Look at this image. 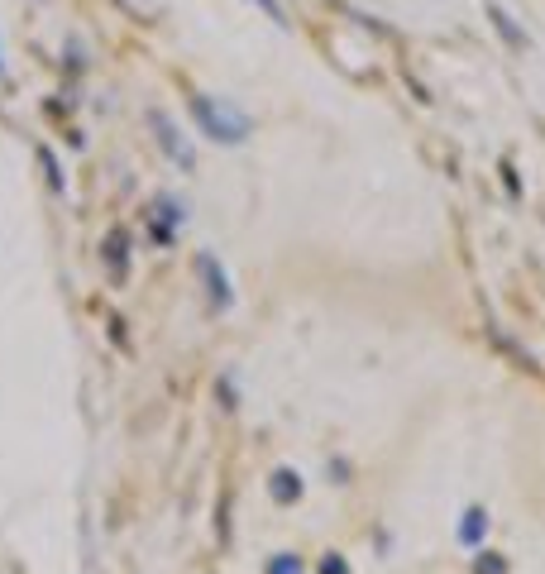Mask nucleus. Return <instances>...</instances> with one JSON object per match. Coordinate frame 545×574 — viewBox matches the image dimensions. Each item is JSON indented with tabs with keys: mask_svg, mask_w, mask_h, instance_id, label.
<instances>
[{
	"mask_svg": "<svg viewBox=\"0 0 545 574\" xmlns=\"http://www.w3.org/2000/svg\"><path fill=\"white\" fill-rule=\"evenodd\" d=\"M187 115H192L197 134H206L220 149H240L244 139L254 134V120H249L240 106H230V101H220V96H206V91H192V96H187Z\"/></svg>",
	"mask_w": 545,
	"mask_h": 574,
	"instance_id": "1",
	"label": "nucleus"
},
{
	"mask_svg": "<svg viewBox=\"0 0 545 574\" xmlns=\"http://www.w3.org/2000/svg\"><path fill=\"white\" fill-rule=\"evenodd\" d=\"M144 125H149L153 144H158V154L168 158L177 173H197V144L187 139V130L177 125L173 115L163 111V106H149V111H144Z\"/></svg>",
	"mask_w": 545,
	"mask_h": 574,
	"instance_id": "2",
	"label": "nucleus"
},
{
	"mask_svg": "<svg viewBox=\"0 0 545 574\" xmlns=\"http://www.w3.org/2000/svg\"><path fill=\"white\" fill-rule=\"evenodd\" d=\"M187 201L177 197V192H158V197H149V206H144V225H149V240L158 244V249H173L177 235H182V225H187Z\"/></svg>",
	"mask_w": 545,
	"mask_h": 574,
	"instance_id": "3",
	"label": "nucleus"
},
{
	"mask_svg": "<svg viewBox=\"0 0 545 574\" xmlns=\"http://www.w3.org/2000/svg\"><path fill=\"white\" fill-rule=\"evenodd\" d=\"M192 268H197L201 278V292H206V307L211 311H235V278H230V268L220 264L216 249H197V259H192Z\"/></svg>",
	"mask_w": 545,
	"mask_h": 574,
	"instance_id": "4",
	"label": "nucleus"
},
{
	"mask_svg": "<svg viewBox=\"0 0 545 574\" xmlns=\"http://www.w3.org/2000/svg\"><path fill=\"white\" fill-rule=\"evenodd\" d=\"M96 259H101V268H106V278L115 287L130 283V268H134V235H130V225H110L106 235H101V244H96Z\"/></svg>",
	"mask_w": 545,
	"mask_h": 574,
	"instance_id": "5",
	"label": "nucleus"
},
{
	"mask_svg": "<svg viewBox=\"0 0 545 574\" xmlns=\"http://www.w3.org/2000/svg\"><path fill=\"white\" fill-rule=\"evenodd\" d=\"M483 15H488V24H493V34H498L502 44L512 48V53H526L531 48V34H526L522 24H517V15L507 10V5H498V0H488L483 5Z\"/></svg>",
	"mask_w": 545,
	"mask_h": 574,
	"instance_id": "6",
	"label": "nucleus"
},
{
	"mask_svg": "<svg viewBox=\"0 0 545 574\" xmlns=\"http://www.w3.org/2000/svg\"><path fill=\"white\" fill-rule=\"evenodd\" d=\"M306 493V479L292 469V464H278L273 474H268V498L278 503V508H297Z\"/></svg>",
	"mask_w": 545,
	"mask_h": 574,
	"instance_id": "7",
	"label": "nucleus"
},
{
	"mask_svg": "<svg viewBox=\"0 0 545 574\" xmlns=\"http://www.w3.org/2000/svg\"><path fill=\"white\" fill-rule=\"evenodd\" d=\"M34 158H39V173H44V187L53 192V197H67V173H63V158L53 154L48 144H39L34 149Z\"/></svg>",
	"mask_w": 545,
	"mask_h": 574,
	"instance_id": "8",
	"label": "nucleus"
},
{
	"mask_svg": "<svg viewBox=\"0 0 545 574\" xmlns=\"http://www.w3.org/2000/svg\"><path fill=\"white\" fill-rule=\"evenodd\" d=\"M488 508H464V517H459V546H483V536H488Z\"/></svg>",
	"mask_w": 545,
	"mask_h": 574,
	"instance_id": "9",
	"label": "nucleus"
},
{
	"mask_svg": "<svg viewBox=\"0 0 545 574\" xmlns=\"http://www.w3.org/2000/svg\"><path fill=\"white\" fill-rule=\"evenodd\" d=\"M263 574H306V560L297 551H273L263 560Z\"/></svg>",
	"mask_w": 545,
	"mask_h": 574,
	"instance_id": "10",
	"label": "nucleus"
},
{
	"mask_svg": "<svg viewBox=\"0 0 545 574\" xmlns=\"http://www.w3.org/2000/svg\"><path fill=\"white\" fill-rule=\"evenodd\" d=\"M512 565H507V555L502 551H479L474 555V574H507Z\"/></svg>",
	"mask_w": 545,
	"mask_h": 574,
	"instance_id": "11",
	"label": "nucleus"
},
{
	"mask_svg": "<svg viewBox=\"0 0 545 574\" xmlns=\"http://www.w3.org/2000/svg\"><path fill=\"white\" fill-rule=\"evenodd\" d=\"M216 398H220V407H225V412H235V407H240V393H235V374H220V378H216Z\"/></svg>",
	"mask_w": 545,
	"mask_h": 574,
	"instance_id": "12",
	"label": "nucleus"
},
{
	"mask_svg": "<svg viewBox=\"0 0 545 574\" xmlns=\"http://www.w3.org/2000/svg\"><path fill=\"white\" fill-rule=\"evenodd\" d=\"M345 15H349V20H359L364 29H373L378 39H397V29H388L383 20H373V15H364V10H354V5H345Z\"/></svg>",
	"mask_w": 545,
	"mask_h": 574,
	"instance_id": "13",
	"label": "nucleus"
},
{
	"mask_svg": "<svg viewBox=\"0 0 545 574\" xmlns=\"http://www.w3.org/2000/svg\"><path fill=\"white\" fill-rule=\"evenodd\" d=\"M216 536H220V546H230V493H220V503H216Z\"/></svg>",
	"mask_w": 545,
	"mask_h": 574,
	"instance_id": "14",
	"label": "nucleus"
},
{
	"mask_svg": "<svg viewBox=\"0 0 545 574\" xmlns=\"http://www.w3.org/2000/svg\"><path fill=\"white\" fill-rule=\"evenodd\" d=\"M498 173H502V187H507V197H512V201L522 197V177H517V168H512V158H502Z\"/></svg>",
	"mask_w": 545,
	"mask_h": 574,
	"instance_id": "15",
	"label": "nucleus"
},
{
	"mask_svg": "<svg viewBox=\"0 0 545 574\" xmlns=\"http://www.w3.org/2000/svg\"><path fill=\"white\" fill-rule=\"evenodd\" d=\"M316 574H354V570H349V560L340 551H326L321 555V565H316Z\"/></svg>",
	"mask_w": 545,
	"mask_h": 574,
	"instance_id": "16",
	"label": "nucleus"
},
{
	"mask_svg": "<svg viewBox=\"0 0 545 574\" xmlns=\"http://www.w3.org/2000/svg\"><path fill=\"white\" fill-rule=\"evenodd\" d=\"M254 5H259L263 15L278 24V29H287V24H292V20H287V5H283V0H254Z\"/></svg>",
	"mask_w": 545,
	"mask_h": 574,
	"instance_id": "17",
	"label": "nucleus"
},
{
	"mask_svg": "<svg viewBox=\"0 0 545 574\" xmlns=\"http://www.w3.org/2000/svg\"><path fill=\"white\" fill-rule=\"evenodd\" d=\"M82 67H87V63H82V44H67V63H63V72H67V77H82Z\"/></svg>",
	"mask_w": 545,
	"mask_h": 574,
	"instance_id": "18",
	"label": "nucleus"
},
{
	"mask_svg": "<svg viewBox=\"0 0 545 574\" xmlns=\"http://www.w3.org/2000/svg\"><path fill=\"white\" fill-rule=\"evenodd\" d=\"M110 340H115L120 350H130V340H125V321H120V316H110Z\"/></svg>",
	"mask_w": 545,
	"mask_h": 574,
	"instance_id": "19",
	"label": "nucleus"
},
{
	"mask_svg": "<svg viewBox=\"0 0 545 574\" xmlns=\"http://www.w3.org/2000/svg\"><path fill=\"white\" fill-rule=\"evenodd\" d=\"M345 474H349V464H345V460H330V479H335V484H349Z\"/></svg>",
	"mask_w": 545,
	"mask_h": 574,
	"instance_id": "20",
	"label": "nucleus"
},
{
	"mask_svg": "<svg viewBox=\"0 0 545 574\" xmlns=\"http://www.w3.org/2000/svg\"><path fill=\"white\" fill-rule=\"evenodd\" d=\"M5 72H10V63H5V44H0V82H5Z\"/></svg>",
	"mask_w": 545,
	"mask_h": 574,
	"instance_id": "21",
	"label": "nucleus"
}]
</instances>
